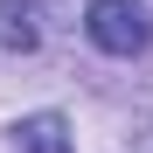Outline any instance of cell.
<instances>
[{
	"label": "cell",
	"instance_id": "obj_3",
	"mask_svg": "<svg viewBox=\"0 0 153 153\" xmlns=\"http://www.w3.org/2000/svg\"><path fill=\"white\" fill-rule=\"evenodd\" d=\"M42 42V21H35V0H0V49L28 56Z\"/></svg>",
	"mask_w": 153,
	"mask_h": 153
},
{
	"label": "cell",
	"instance_id": "obj_1",
	"mask_svg": "<svg viewBox=\"0 0 153 153\" xmlns=\"http://www.w3.org/2000/svg\"><path fill=\"white\" fill-rule=\"evenodd\" d=\"M84 35L105 56H139L153 42V14H146V0H91L84 7Z\"/></svg>",
	"mask_w": 153,
	"mask_h": 153
},
{
	"label": "cell",
	"instance_id": "obj_2",
	"mask_svg": "<svg viewBox=\"0 0 153 153\" xmlns=\"http://www.w3.org/2000/svg\"><path fill=\"white\" fill-rule=\"evenodd\" d=\"M14 146H21V153H76L63 111H28V118L14 125Z\"/></svg>",
	"mask_w": 153,
	"mask_h": 153
}]
</instances>
